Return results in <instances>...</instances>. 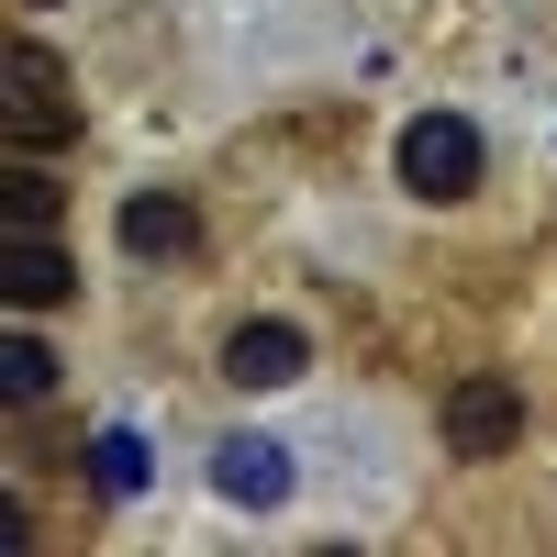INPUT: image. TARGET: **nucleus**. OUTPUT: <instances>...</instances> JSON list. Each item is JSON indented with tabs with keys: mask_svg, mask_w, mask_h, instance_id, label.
I'll return each instance as SVG.
<instances>
[{
	"mask_svg": "<svg viewBox=\"0 0 557 557\" xmlns=\"http://www.w3.org/2000/svg\"><path fill=\"white\" fill-rule=\"evenodd\" d=\"M391 168H401L412 201H469V190H480V123H457V112H412Z\"/></svg>",
	"mask_w": 557,
	"mask_h": 557,
	"instance_id": "nucleus-1",
	"label": "nucleus"
},
{
	"mask_svg": "<svg viewBox=\"0 0 557 557\" xmlns=\"http://www.w3.org/2000/svg\"><path fill=\"white\" fill-rule=\"evenodd\" d=\"M0 112H12V146L34 157V146H67V67L45 57V45H12V57H0Z\"/></svg>",
	"mask_w": 557,
	"mask_h": 557,
	"instance_id": "nucleus-2",
	"label": "nucleus"
},
{
	"mask_svg": "<svg viewBox=\"0 0 557 557\" xmlns=\"http://www.w3.org/2000/svg\"><path fill=\"white\" fill-rule=\"evenodd\" d=\"M67 290H78V268L57 246V223H12V235H0V301L12 312H57Z\"/></svg>",
	"mask_w": 557,
	"mask_h": 557,
	"instance_id": "nucleus-3",
	"label": "nucleus"
},
{
	"mask_svg": "<svg viewBox=\"0 0 557 557\" xmlns=\"http://www.w3.org/2000/svg\"><path fill=\"white\" fill-rule=\"evenodd\" d=\"M301 368H312V335H301V323H278V312H257V323L223 335V380H235V391H290Z\"/></svg>",
	"mask_w": 557,
	"mask_h": 557,
	"instance_id": "nucleus-4",
	"label": "nucleus"
},
{
	"mask_svg": "<svg viewBox=\"0 0 557 557\" xmlns=\"http://www.w3.org/2000/svg\"><path fill=\"white\" fill-rule=\"evenodd\" d=\"M435 424H446V446H457V457H502V446L524 435V391H513V380H457Z\"/></svg>",
	"mask_w": 557,
	"mask_h": 557,
	"instance_id": "nucleus-5",
	"label": "nucleus"
},
{
	"mask_svg": "<svg viewBox=\"0 0 557 557\" xmlns=\"http://www.w3.org/2000/svg\"><path fill=\"white\" fill-rule=\"evenodd\" d=\"M212 491L246 502V513H278V502H290V446L278 435H223L212 446Z\"/></svg>",
	"mask_w": 557,
	"mask_h": 557,
	"instance_id": "nucleus-6",
	"label": "nucleus"
},
{
	"mask_svg": "<svg viewBox=\"0 0 557 557\" xmlns=\"http://www.w3.org/2000/svg\"><path fill=\"white\" fill-rule=\"evenodd\" d=\"M112 235H123V257H157V268H168V257L201 246V212L178 201V190H134V201L112 212Z\"/></svg>",
	"mask_w": 557,
	"mask_h": 557,
	"instance_id": "nucleus-7",
	"label": "nucleus"
},
{
	"mask_svg": "<svg viewBox=\"0 0 557 557\" xmlns=\"http://www.w3.org/2000/svg\"><path fill=\"white\" fill-rule=\"evenodd\" d=\"M146 480H157V446L134 435V424L89 435V491H101V502H146Z\"/></svg>",
	"mask_w": 557,
	"mask_h": 557,
	"instance_id": "nucleus-8",
	"label": "nucleus"
},
{
	"mask_svg": "<svg viewBox=\"0 0 557 557\" xmlns=\"http://www.w3.org/2000/svg\"><path fill=\"white\" fill-rule=\"evenodd\" d=\"M0 391L34 412L45 391H57V346H45V335H0Z\"/></svg>",
	"mask_w": 557,
	"mask_h": 557,
	"instance_id": "nucleus-9",
	"label": "nucleus"
},
{
	"mask_svg": "<svg viewBox=\"0 0 557 557\" xmlns=\"http://www.w3.org/2000/svg\"><path fill=\"white\" fill-rule=\"evenodd\" d=\"M0 212H12V223H57V178L12 168V178H0Z\"/></svg>",
	"mask_w": 557,
	"mask_h": 557,
	"instance_id": "nucleus-10",
	"label": "nucleus"
}]
</instances>
